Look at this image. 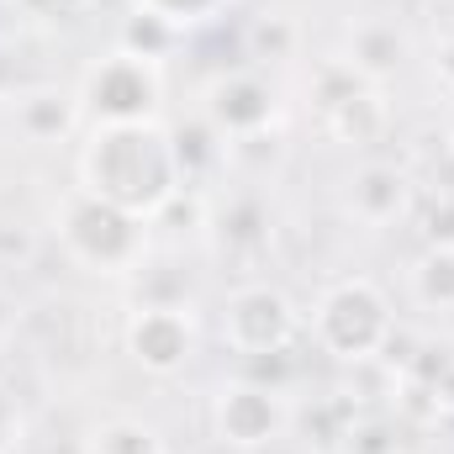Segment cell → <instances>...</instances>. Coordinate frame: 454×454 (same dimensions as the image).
Returning a JSON list of instances; mask_svg holds the SVG:
<instances>
[{
    "label": "cell",
    "instance_id": "obj_8",
    "mask_svg": "<svg viewBox=\"0 0 454 454\" xmlns=\"http://www.w3.org/2000/svg\"><path fill=\"white\" fill-rule=\"evenodd\" d=\"M137 5H148L153 21H196V16H207L217 0H137Z\"/></svg>",
    "mask_w": 454,
    "mask_h": 454
},
{
    "label": "cell",
    "instance_id": "obj_6",
    "mask_svg": "<svg viewBox=\"0 0 454 454\" xmlns=\"http://www.w3.org/2000/svg\"><path fill=\"white\" fill-rule=\"evenodd\" d=\"M132 348H137V359H143L148 370H175V364H185V354H191V333H185V323H180L169 307H153V312H143V323L132 328Z\"/></svg>",
    "mask_w": 454,
    "mask_h": 454
},
{
    "label": "cell",
    "instance_id": "obj_4",
    "mask_svg": "<svg viewBox=\"0 0 454 454\" xmlns=\"http://www.w3.org/2000/svg\"><path fill=\"white\" fill-rule=\"evenodd\" d=\"M64 232H69V243H74L85 259H96V264H121V259H132V248H137L132 217L116 212L112 201H101V196H90Z\"/></svg>",
    "mask_w": 454,
    "mask_h": 454
},
{
    "label": "cell",
    "instance_id": "obj_3",
    "mask_svg": "<svg viewBox=\"0 0 454 454\" xmlns=\"http://www.w3.org/2000/svg\"><path fill=\"white\" fill-rule=\"evenodd\" d=\"M153 96H159L153 69H148L143 59H132V53L112 59V64L96 69V80H90L96 112H106L112 121H143V116L153 112Z\"/></svg>",
    "mask_w": 454,
    "mask_h": 454
},
{
    "label": "cell",
    "instance_id": "obj_5",
    "mask_svg": "<svg viewBox=\"0 0 454 454\" xmlns=\"http://www.w3.org/2000/svg\"><path fill=\"white\" fill-rule=\"evenodd\" d=\"M227 339L248 354H270L291 339V307L275 291H243L227 312Z\"/></svg>",
    "mask_w": 454,
    "mask_h": 454
},
{
    "label": "cell",
    "instance_id": "obj_1",
    "mask_svg": "<svg viewBox=\"0 0 454 454\" xmlns=\"http://www.w3.org/2000/svg\"><path fill=\"white\" fill-rule=\"evenodd\" d=\"M175 164H180V153L148 121H112L96 137V148L85 153V180H90V196L137 217V212H153L169 201Z\"/></svg>",
    "mask_w": 454,
    "mask_h": 454
},
{
    "label": "cell",
    "instance_id": "obj_7",
    "mask_svg": "<svg viewBox=\"0 0 454 454\" xmlns=\"http://www.w3.org/2000/svg\"><path fill=\"white\" fill-rule=\"evenodd\" d=\"M275 428V402L264 391H232L223 402V434L232 444H259Z\"/></svg>",
    "mask_w": 454,
    "mask_h": 454
},
{
    "label": "cell",
    "instance_id": "obj_2",
    "mask_svg": "<svg viewBox=\"0 0 454 454\" xmlns=\"http://www.w3.org/2000/svg\"><path fill=\"white\" fill-rule=\"evenodd\" d=\"M317 328H323V339L333 343L339 354H364L370 343L386 333V301L370 286H339L323 301Z\"/></svg>",
    "mask_w": 454,
    "mask_h": 454
}]
</instances>
